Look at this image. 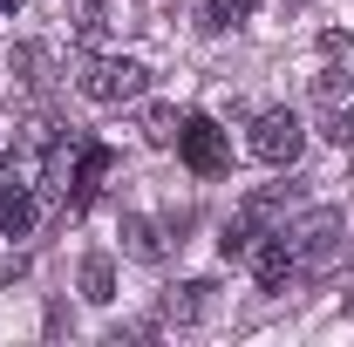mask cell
I'll return each instance as SVG.
<instances>
[{
	"mask_svg": "<svg viewBox=\"0 0 354 347\" xmlns=\"http://www.w3.org/2000/svg\"><path fill=\"white\" fill-rule=\"evenodd\" d=\"M327 143H334V150H354V116L334 109V116H327Z\"/></svg>",
	"mask_w": 354,
	"mask_h": 347,
	"instance_id": "obj_13",
	"label": "cell"
},
{
	"mask_svg": "<svg viewBox=\"0 0 354 347\" xmlns=\"http://www.w3.org/2000/svg\"><path fill=\"white\" fill-rule=\"evenodd\" d=\"M252 14V0H198V28L205 35H225V28H239Z\"/></svg>",
	"mask_w": 354,
	"mask_h": 347,
	"instance_id": "obj_11",
	"label": "cell"
},
{
	"mask_svg": "<svg viewBox=\"0 0 354 347\" xmlns=\"http://www.w3.org/2000/svg\"><path fill=\"white\" fill-rule=\"evenodd\" d=\"M177 130H184V116H177L171 102H150V109H143V143H157V150H177Z\"/></svg>",
	"mask_w": 354,
	"mask_h": 347,
	"instance_id": "obj_10",
	"label": "cell"
},
{
	"mask_svg": "<svg viewBox=\"0 0 354 347\" xmlns=\"http://www.w3.org/2000/svg\"><path fill=\"white\" fill-rule=\"evenodd\" d=\"M245 143H252V157H259V164L286 171V164H300V150H307V123H300L293 109H259Z\"/></svg>",
	"mask_w": 354,
	"mask_h": 347,
	"instance_id": "obj_2",
	"label": "cell"
},
{
	"mask_svg": "<svg viewBox=\"0 0 354 347\" xmlns=\"http://www.w3.org/2000/svg\"><path fill=\"white\" fill-rule=\"evenodd\" d=\"M109 177V150L102 143H75V177H68V212H88V198Z\"/></svg>",
	"mask_w": 354,
	"mask_h": 347,
	"instance_id": "obj_6",
	"label": "cell"
},
{
	"mask_svg": "<svg viewBox=\"0 0 354 347\" xmlns=\"http://www.w3.org/2000/svg\"><path fill=\"white\" fill-rule=\"evenodd\" d=\"M212 293H218V286H212V279H191V286H184V293H171V320H198V313H205V306H212Z\"/></svg>",
	"mask_w": 354,
	"mask_h": 347,
	"instance_id": "obj_12",
	"label": "cell"
},
{
	"mask_svg": "<svg viewBox=\"0 0 354 347\" xmlns=\"http://www.w3.org/2000/svg\"><path fill=\"white\" fill-rule=\"evenodd\" d=\"M35 218H41L35 184H14V191L0 198V232H7V238H28V232H35Z\"/></svg>",
	"mask_w": 354,
	"mask_h": 347,
	"instance_id": "obj_7",
	"label": "cell"
},
{
	"mask_svg": "<svg viewBox=\"0 0 354 347\" xmlns=\"http://www.w3.org/2000/svg\"><path fill=\"white\" fill-rule=\"evenodd\" d=\"M177 157H184V171L191 177H225L232 171V143L212 116H184V130H177Z\"/></svg>",
	"mask_w": 354,
	"mask_h": 347,
	"instance_id": "obj_3",
	"label": "cell"
},
{
	"mask_svg": "<svg viewBox=\"0 0 354 347\" xmlns=\"http://www.w3.org/2000/svg\"><path fill=\"white\" fill-rule=\"evenodd\" d=\"M82 300L88 306L116 300V265H109V252H88V259H82Z\"/></svg>",
	"mask_w": 354,
	"mask_h": 347,
	"instance_id": "obj_8",
	"label": "cell"
},
{
	"mask_svg": "<svg viewBox=\"0 0 354 347\" xmlns=\"http://www.w3.org/2000/svg\"><path fill=\"white\" fill-rule=\"evenodd\" d=\"M0 14H21V0H0Z\"/></svg>",
	"mask_w": 354,
	"mask_h": 347,
	"instance_id": "obj_14",
	"label": "cell"
},
{
	"mask_svg": "<svg viewBox=\"0 0 354 347\" xmlns=\"http://www.w3.org/2000/svg\"><path fill=\"white\" fill-rule=\"evenodd\" d=\"M123 245H130V259H143V265H157L164 259V238H157V225H150V218H123Z\"/></svg>",
	"mask_w": 354,
	"mask_h": 347,
	"instance_id": "obj_9",
	"label": "cell"
},
{
	"mask_svg": "<svg viewBox=\"0 0 354 347\" xmlns=\"http://www.w3.org/2000/svg\"><path fill=\"white\" fill-rule=\"evenodd\" d=\"M75 88H82L88 102L116 109V102H136V95L150 88V68H143V62H130V55H88L82 75H75Z\"/></svg>",
	"mask_w": 354,
	"mask_h": 347,
	"instance_id": "obj_1",
	"label": "cell"
},
{
	"mask_svg": "<svg viewBox=\"0 0 354 347\" xmlns=\"http://www.w3.org/2000/svg\"><path fill=\"white\" fill-rule=\"evenodd\" d=\"M286 232V245H293V259L313 265V259H327V245H334V232H341V212H307V218H293V225H279Z\"/></svg>",
	"mask_w": 354,
	"mask_h": 347,
	"instance_id": "obj_5",
	"label": "cell"
},
{
	"mask_svg": "<svg viewBox=\"0 0 354 347\" xmlns=\"http://www.w3.org/2000/svg\"><path fill=\"white\" fill-rule=\"evenodd\" d=\"M245 265H252V279H259L266 293H279L293 272H300V259H293V245H286V232H259L252 245H245Z\"/></svg>",
	"mask_w": 354,
	"mask_h": 347,
	"instance_id": "obj_4",
	"label": "cell"
}]
</instances>
